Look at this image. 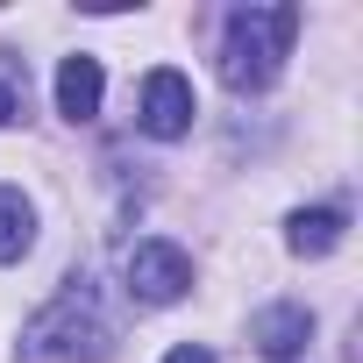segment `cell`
I'll list each match as a JSON object with an SVG mask.
<instances>
[{"mask_svg":"<svg viewBox=\"0 0 363 363\" xmlns=\"http://www.w3.org/2000/svg\"><path fill=\"white\" fill-rule=\"evenodd\" d=\"M107 349H114L107 299H100V285H93L86 271H72V278L50 292V306L29 313L15 363H100Z\"/></svg>","mask_w":363,"mask_h":363,"instance_id":"1","label":"cell"},{"mask_svg":"<svg viewBox=\"0 0 363 363\" xmlns=\"http://www.w3.org/2000/svg\"><path fill=\"white\" fill-rule=\"evenodd\" d=\"M292 36H299V8H235L228 29H221V86L228 93H264L278 86L285 57H292Z\"/></svg>","mask_w":363,"mask_h":363,"instance_id":"2","label":"cell"},{"mask_svg":"<svg viewBox=\"0 0 363 363\" xmlns=\"http://www.w3.org/2000/svg\"><path fill=\"white\" fill-rule=\"evenodd\" d=\"M121 285H128L135 306H178V299L193 292V257L178 250V242H164V235H143L121 257Z\"/></svg>","mask_w":363,"mask_h":363,"instance_id":"3","label":"cell"},{"mask_svg":"<svg viewBox=\"0 0 363 363\" xmlns=\"http://www.w3.org/2000/svg\"><path fill=\"white\" fill-rule=\"evenodd\" d=\"M193 79L186 72H171V65H157L150 79H143V100H135V128L143 135H157V143H178V135H193Z\"/></svg>","mask_w":363,"mask_h":363,"instance_id":"4","label":"cell"},{"mask_svg":"<svg viewBox=\"0 0 363 363\" xmlns=\"http://www.w3.org/2000/svg\"><path fill=\"white\" fill-rule=\"evenodd\" d=\"M250 342H257V356H271V363L306 356V342H313V306H299V299L264 306V313L250 320Z\"/></svg>","mask_w":363,"mask_h":363,"instance_id":"5","label":"cell"},{"mask_svg":"<svg viewBox=\"0 0 363 363\" xmlns=\"http://www.w3.org/2000/svg\"><path fill=\"white\" fill-rule=\"evenodd\" d=\"M100 93H107L100 57H65V65H57V114H65V121H93V114H100Z\"/></svg>","mask_w":363,"mask_h":363,"instance_id":"6","label":"cell"},{"mask_svg":"<svg viewBox=\"0 0 363 363\" xmlns=\"http://www.w3.org/2000/svg\"><path fill=\"white\" fill-rule=\"evenodd\" d=\"M342 228H349L342 207H299V214L285 221V250H292V257H328V250L342 242Z\"/></svg>","mask_w":363,"mask_h":363,"instance_id":"7","label":"cell"},{"mask_svg":"<svg viewBox=\"0 0 363 363\" xmlns=\"http://www.w3.org/2000/svg\"><path fill=\"white\" fill-rule=\"evenodd\" d=\"M29 250H36V207L15 186H0V264H22Z\"/></svg>","mask_w":363,"mask_h":363,"instance_id":"8","label":"cell"},{"mask_svg":"<svg viewBox=\"0 0 363 363\" xmlns=\"http://www.w3.org/2000/svg\"><path fill=\"white\" fill-rule=\"evenodd\" d=\"M164 363H214V349H200V342H178Z\"/></svg>","mask_w":363,"mask_h":363,"instance_id":"9","label":"cell"},{"mask_svg":"<svg viewBox=\"0 0 363 363\" xmlns=\"http://www.w3.org/2000/svg\"><path fill=\"white\" fill-rule=\"evenodd\" d=\"M8 121H15V86L0 79V128H8Z\"/></svg>","mask_w":363,"mask_h":363,"instance_id":"10","label":"cell"}]
</instances>
